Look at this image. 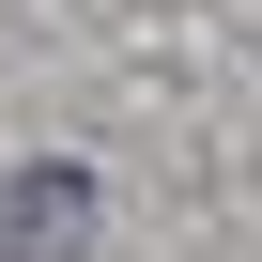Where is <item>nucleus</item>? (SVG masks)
<instances>
[{"mask_svg":"<svg viewBox=\"0 0 262 262\" xmlns=\"http://www.w3.org/2000/svg\"><path fill=\"white\" fill-rule=\"evenodd\" d=\"M93 247V170H16V185H0V262H77Z\"/></svg>","mask_w":262,"mask_h":262,"instance_id":"f257e3e1","label":"nucleus"}]
</instances>
